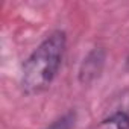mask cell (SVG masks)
<instances>
[{
  "instance_id": "obj_1",
  "label": "cell",
  "mask_w": 129,
  "mask_h": 129,
  "mask_svg": "<svg viewBox=\"0 0 129 129\" xmlns=\"http://www.w3.org/2000/svg\"><path fill=\"white\" fill-rule=\"evenodd\" d=\"M67 50V34L55 29L30 52L21 66L20 88L26 96L46 91L56 79Z\"/></svg>"
},
{
  "instance_id": "obj_2",
  "label": "cell",
  "mask_w": 129,
  "mask_h": 129,
  "mask_svg": "<svg viewBox=\"0 0 129 129\" xmlns=\"http://www.w3.org/2000/svg\"><path fill=\"white\" fill-rule=\"evenodd\" d=\"M106 50L105 47H93L81 61L78 69V81L81 85H91L96 82L105 69Z\"/></svg>"
},
{
  "instance_id": "obj_3",
  "label": "cell",
  "mask_w": 129,
  "mask_h": 129,
  "mask_svg": "<svg viewBox=\"0 0 129 129\" xmlns=\"http://www.w3.org/2000/svg\"><path fill=\"white\" fill-rule=\"evenodd\" d=\"M96 129H129V112L117 109L103 117L96 124Z\"/></svg>"
},
{
  "instance_id": "obj_4",
  "label": "cell",
  "mask_w": 129,
  "mask_h": 129,
  "mask_svg": "<svg viewBox=\"0 0 129 129\" xmlns=\"http://www.w3.org/2000/svg\"><path fill=\"white\" fill-rule=\"evenodd\" d=\"M78 121V112L76 109H69L59 117H56L50 124H47L44 129H75Z\"/></svg>"
}]
</instances>
